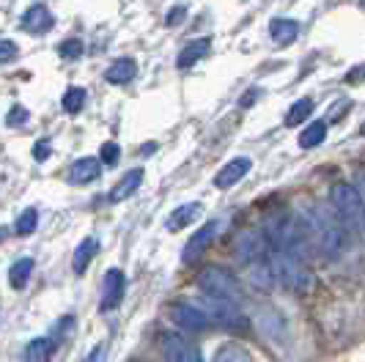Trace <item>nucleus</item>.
<instances>
[{"label": "nucleus", "instance_id": "21", "mask_svg": "<svg viewBox=\"0 0 365 362\" xmlns=\"http://www.w3.org/2000/svg\"><path fill=\"white\" fill-rule=\"evenodd\" d=\"M206 53H209V38H198V41L187 44L182 53H179V66L187 69V66H192L195 61H201Z\"/></svg>", "mask_w": 365, "mask_h": 362}, {"label": "nucleus", "instance_id": "7", "mask_svg": "<svg viewBox=\"0 0 365 362\" xmlns=\"http://www.w3.org/2000/svg\"><path fill=\"white\" fill-rule=\"evenodd\" d=\"M170 319L179 326L190 329V332H203L209 326V319L198 305H190V302H179L170 308Z\"/></svg>", "mask_w": 365, "mask_h": 362}, {"label": "nucleus", "instance_id": "15", "mask_svg": "<svg viewBox=\"0 0 365 362\" xmlns=\"http://www.w3.org/2000/svg\"><path fill=\"white\" fill-rule=\"evenodd\" d=\"M99 179V162L93 157H86V160H77L69 170V181L74 184H88V181Z\"/></svg>", "mask_w": 365, "mask_h": 362}, {"label": "nucleus", "instance_id": "13", "mask_svg": "<svg viewBox=\"0 0 365 362\" xmlns=\"http://www.w3.org/2000/svg\"><path fill=\"white\" fill-rule=\"evenodd\" d=\"M203 206L201 203H184L179 209H173V214L168 217V231H182L184 225H190V222H195V219L201 217Z\"/></svg>", "mask_w": 365, "mask_h": 362}, {"label": "nucleus", "instance_id": "26", "mask_svg": "<svg viewBox=\"0 0 365 362\" xmlns=\"http://www.w3.org/2000/svg\"><path fill=\"white\" fill-rule=\"evenodd\" d=\"M36 222H38L36 209H25V212H22V214H19V217H17V225H14V231H17L19 236L34 234V228H36Z\"/></svg>", "mask_w": 365, "mask_h": 362}, {"label": "nucleus", "instance_id": "30", "mask_svg": "<svg viewBox=\"0 0 365 362\" xmlns=\"http://www.w3.org/2000/svg\"><path fill=\"white\" fill-rule=\"evenodd\" d=\"M28 121V110H22V108H14L11 113H9V118H6V124L9 127H14V124H25Z\"/></svg>", "mask_w": 365, "mask_h": 362}, {"label": "nucleus", "instance_id": "22", "mask_svg": "<svg viewBox=\"0 0 365 362\" xmlns=\"http://www.w3.org/2000/svg\"><path fill=\"white\" fill-rule=\"evenodd\" d=\"M31 272H34V261H31V258H19L17 264L9 269V283H11L14 289H22V286L28 283Z\"/></svg>", "mask_w": 365, "mask_h": 362}, {"label": "nucleus", "instance_id": "20", "mask_svg": "<svg viewBox=\"0 0 365 362\" xmlns=\"http://www.w3.org/2000/svg\"><path fill=\"white\" fill-rule=\"evenodd\" d=\"M53 357V341L50 338H36L25 348V362H50Z\"/></svg>", "mask_w": 365, "mask_h": 362}, {"label": "nucleus", "instance_id": "11", "mask_svg": "<svg viewBox=\"0 0 365 362\" xmlns=\"http://www.w3.org/2000/svg\"><path fill=\"white\" fill-rule=\"evenodd\" d=\"M53 25H55L53 14H50V9H44V6L28 9L25 17H22V28H25L28 33H47Z\"/></svg>", "mask_w": 365, "mask_h": 362}, {"label": "nucleus", "instance_id": "14", "mask_svg": "<svg viewBox=\"0 0 365 362\" xmlns=\"http://www.w3.org/2000/svg\"><path fill=\"white\" fill-rule=\"evenodd\" d=\"M140 184H143V170H140V167H135V170H129L127 176L118 181L115 187H113V192H110V200H115V203H118V200L129 198V195H132V192H135Z\"/></svg>", "mask_w": 365, "mask_h": 362}, {"label": "nucleus", "instance_id": "5", "mask_svg": "<svg viewBox=\"0 0 365 362\" xmlns=\"http://www.w3.org/2000/svg\"><path fill=\"white\" fill-rule=\"evenodd\" d=\"M160 351H163L165 362H203L198 348L192 343H187L176 332H163L160 335Z\"/></svg>", "mask_w": 365, "mask_h": 362}, {"label": "nucleus", "instance_id": "9", "mask_svg": "<svg viewBox=\"0 0 365 362\" xmlns=\"http://www.w3.org/2000/svg\"><path fill=\"white\" fill-rule=\"evenodd\" d=\"M267 247V239L261 231H242L237 236V244H234V253H237L239 261H256L261 258V250Z\"/></svg>", "mask_w": 365, "mask_h": 362}, {"label": "nucleus", "instance_id": "8", "mask_svg": "<svg viewBox=\"0 0 365 362\" xmlns=\"http://www.w3.org/2000/svg\"><path fill=\"white\" fill-rule=\"evenodd\" d=\"M220 231V225L217 222H206L198 234L192 236L187 244H184V250H182V261L184 264H195L198 258H201L203 253H206V247L215 242V236H217Z\"/></svg>", "mask_w": 365, "mask_h": 362}, {"label": "nucleus", "instance_id": "10", "mask_svg": "<svg viewBox=\"0 0 365 362\" xmlns=\"http://www.w3.org/2000/svg\"><path fill=\"white\" fill-rule=\"evenodd\" d=\"M247 170H250V160H247V157H237V160H231V162L225 165L217 176H215V187L228 190V187H234Z\"/></svg>", "mask_w": 365, "mask_h": 362}, {"label": "nucleus", "instance_id": "25", "mask_svg": "<svg viewBox=\"0 0 365 362\" xmlns=\"http://www.w3.org/2000/svg\"><path fill=\"white\" fill-rule=\"evenodd\" d=\"M86 108V90L83 88H69L63 93V110L66 113H80Z\"/></svg>", "mask_w": 365, "mask_h": 362}, {"label": "nucleus", "instance_id": "2", "mask_svg": "<svg viewBox=\"0 0 365 362\" xmlns=\"http://www.w3.org/2000/svg\"><path fill=\"white\" fill-rule=\"evenodd\" d=\"M329 206H332V212H335L338 217L346 222L349 231H351V225H354V228L363 225V195H360L351 184L338 181V184L329 190Z\"/></svg>", "mask_w": 365, "mask_h": 362}, {"label": "nucleus", "instance_id": "23", "mask_svg": "<svg viewBox=\"0 0 365 362\" xmlns=\"http://www.w3.org/2000/svg\"><path fill=\"white\" fill-rule=\"evenodd\" d=\"M324 138H327V124L324 121H316V124H311V127L299 135V145L302 148H316Z\"/></svg>", "mask_w": 365, "mask_h": 362}, {"label": "nucleus", "instance_id": "18", "mask_svg": "<svg viewBox=\"0 0 365 362\" xmlns=\"http://www.w3.org/2000/svg\"><path fill=\"white\" fill-rule=\"evenodd\" d=\"M135 72H138L135 61H132V58H121V61H115V63L108 69V83H113V86L129 83V80L135 77Z\"/></svg>", "mask_w": 365, "mask_h": 362}, {"label": "nucleus", "instance_id": "16", "mask_svg": "<svg viewBox=\"0 0 365 362\" xmlns=\"http://www.w3.org/2000/svg\"><path fill=\"white\" fill-rule=\"evenodd\" d=\"M269 33H272L274 44H292V41H297L299 25H297L294 19H272V25H269Z\"/></svg>", "mask_w": 365, "mask_h": 362}, {"label": "nucleus", "instance_id": "12", "mask_svg": "<svg viewBox=\"0 0 365 362\" xmlns=\"http://www.w3.org/2000/svg\"><path fill=\"white\" fill-rule=\"evenodd\" d=\"M247 280H250V286L256 291H272L274 289V274L269 269V264L267 261H250V269H247Z\"/></svg>", "mask_w": 365, "mask_h": 362}, {"label": "nucleus", "instance_id": "29", "mask_svg": "<svg viewBox=\"0 0 365 362\" xmlns=\"http://www.w3.org/2000/svg\"><path fill=\"white\" fill-rule=\"evenodd\" d=\"M121 160V154H118V145L115 143H105L102 145V162L105 165H115Z\"/></svg>", "mask_w": 365, "mask_h": 362}, {"label": "nucleus", "instance_id": "28", "mask_svg": "<svg viewBox=\"0 0 365 362\" xmlns=\"http://www.w3.org/2000/svg\"><path fill=\"white\" fill-rule=\"evenodd\" d=\"M61 55H63V58H80V55H83V41H77V38H72V41H63V44H61Z\"/></svg>", "mask_w": 365, "mask_h": 362}, {"label": "nucleus", "instance_id": "17", "mask_svg": "<svg viewBox=\"0 0 365 362\" xmlns=\"http://www.w3.org/2000/svg\"><path fill=\"white\" fill-rule=\"evenodd\" d=\"M212 362H256V360H253V354H250L245 346L225 343V346H220L217 351H215Z\"/></svg>", "mask_w": 365, "mask_h": 362}, {"label": "nucleus", "instance_id": "27", "mask_svg": "<svg viewBox=\"0 0 365 362\" xmlns=\"http://www.w3.org/2000/svg\"><path fill=\"white\" fill-rule=\"evenodd\" d=\"M17 44L14 41H9V38H0V63H9V61H14L17 58Z\"/></svg>", "mask_w": 365, "mask_h": 362}, {"label": "nucleus", "instance_id": "3", "mask_svg": "<svg viewBox=\"0 0 365 362\" xmlns=\"http://www.w3.org/2000/svg\"><path fill=\"white\" fill-rule=\"evenodd\" d=\"M195 283H198V289H201L206 296H212V299L237 302L239 296H242L237 277L228 269H222V267H203V269L198 272V277H195Z\"/></svg>", "mask_w": 365, "mask_h": 362}, {"label": "nucleus", "instance_id": "35", "mask_svg": "<svg viewBox=\"0 0 365 362\" xmlns=\"http://www.w3.org/2000/svg\"><path fill=\"white\" fill-rule=\"evenodd\" d=\"M3 236H6V231H3V228H0V239H3Z\"/></svg>", "mask_w": 365, "mask_h": 362}, {"label": "nucleus", "instance_id": "6", "mask_svg": "<svg viewBox=\"0 0 365 362\" xmlns=\"http://www.w3.org/2000/svg\"><path fill=\"white\" fill-rule=\"evenodd\" d=\"M124 291H127V277L121 269H108L105 272V280H102V305L99 310L108 313L115 310L124 299Z\"/></svg>", "mask_w": 365, "mask_h": 362}, {"label": "nucleus", "instance_id": "1", "mask_svg": "<svg viewBox=\"0 0 365 362\" xmlns=\"http://www.w3.org/2000/svg\"><path fill=\"white\" fill-rule=\"evenodd\" d=\"M308 231L319 242V250L327 255V258H338L349 247L351 231H349L346 222L338 217L332 209L316 206L313 214L308 217Z\"/></svg>", "mask_w": 365, "mask_h": 362}, {"label": "nucleus", "instance_id": "19", "mask_svg": "<svg viewBox=\"0 0 365 362\" xmlns=\"http://www.w3.org/2000/svg\"><path fill=\"white\" fill-rule=\"evenodd\" d=\"M96 250H99V242H96L93 236H88V239H86V242L77 247V253H74V264H72L77 274H83V272L88 269V264L93 261Z\"/></svg>", "mask_w": 365, "mask_h": 362}, {"label": "nucleus", "instance_id": "34", "mask_svg": "<svg viewBox=\"0 0 365 362\" xmlns=\"http://www.w3.org/2000/svg\"><path fill=\"white\" fill-rule=\"evenodd\" d=\"M253 99H256V90H250V93H247V96H245V99L239 102V108H247V105H250Z\"/></svg>", "mask_w": 365, "mask_h": 362}, {"label": "nucleus", "instance_id": "4", "mask_svg": "<svg viewBox=\"0 0 365 362\" xmlns=\"http://www.w3.org/2000/svg\"><path fill=\"white\" fill-rule=\"evenodd\" d=\"M198 308L206 313L209 324L215 321L217 326H225V329H242V326H245V319H242V313H239L237 302H228V299H212V296H206V302H203V305H198Z\"/></svg>", "mask_w": 365, "mask_h": 362}, {"label": "nucleus", "instance_id": "24", "mask_svg": "<svg viewBox=\"0 0 365 362\" xmlns=\"http://www.w3.org/2000/svg\"><path fill=\"white\" fill-rule=\"evenodd\" d=\"M313 113V102L311 99H299L292 110H289V115H286V124L289 127H297V124H302L308 115Z\"/></svg>", "mask_w": 365, "mask_h": 362}, {"label": "nucleus", "instance_id": "33", "mask_svg": "<svg viewBox=\"0 0 365 362\" xmlns=\"http://www.w3.org/2000/svg\"><path fill=\"white\" fill-rule=\"evenodd\" d=\"M102 351H105V343L96 346L91 354H88V360H86V362H99V360H102Z\"/></svg>", "mask_w": 365, "mask_h": 362}, {"label": "nucleus", "instance_id": "32", "mask_svg": "<svg viewBox=\"0 0 365 362\" xmlns=\"http://www.w3.org/2000/svg\"><path fill=\"white\" fill-rule=\"evenodd\" d=\"M184 14H187V9H184V6H176V9L168 11V19H165V22H168V25H179L184 19Z\"/></svg>", "mask_w": 365, "mask_h": 362}, {"label": "nucleus", "instance_id": "31", "mask_svg": "<svg viewBox=\"0 0 365 362\" xmlns=\"http://www.w3.org/2000/svg\"><path fill=\"white\" fill-rule=\"evenodd\" d=\"M50 154H53V148H50V143H36V145H34V160H38V162L50 160Z\"/></svg>", "mask_w": 365, "mask_h": 362}]
</instances>
